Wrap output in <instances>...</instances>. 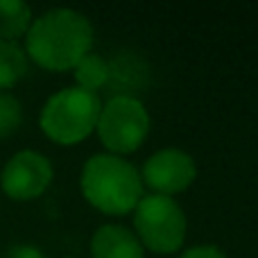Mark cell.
<instances>
[{
  "mask_svg": "<svg viewBox=\"0 0 258 258\" xmlns=\"http://www.w3.org/2000/svg\"><path fill=\"white\" fill-rule=\"evenodd\" d=\"M32 9L21 0H0V41H14L27 34Z\"/></svg>",
  "mask_w": 258,
  "mask_h": 258,
  "instance_id": "9",
  "label": "cell"
},
{
  "mask_svg": "<svg viewBox=\"0 0 258 258\" xmlns=\"http://www.w3.org/2000/svg\"><path fill=\"white\" fill-rule=\"evenodd\" d=\"M73 71H75L77 86L84 89V91H89V93H95L98 89H102V86L109 82V77H111V68H109V63L104 61L100 54H91V52L86 54Z\"/></svg>",
  "mask_w": 258,
  "mask_h": 258,
  "instance_id": "11",
  "label": "cell"
},
{
  "mask_svg": "<svg viewBox=\"0 0 258 258\" xmlns=\"http://www.w3.org/2000/svg\"><path fill=\"white\" fill-rule=\"evenodd\" d=\"M138 242L154 254H174L186 240V215L165 195H147L134 209Z\"/></svg>",
  "mask_w": 258,
  "mask_h": 258,
  "instance_id": "4",
  "label": "cell"
},
{
  "mask_svg": "<svg viewBox=\"0 0 258 258\" xmlns=\"http://www.w3.org/2000/svg\"><path fill=\"white\" fill-rule=\"evenodd\" d=\"M82 192L93 209L107 215H127L143 200L138 170L116 154H95L84 163Z\"/></svg>",
  "mask_w": 258,
  "mask_h": 258,
  "instance_id": "2",
  "label": "cell"
},
{
  "mask_svg": "<svg viewBox=\"0 0 258 258\" xmlns=\"http://www.w3.org/2000/svg\"><path fill=\"white\" fill-rule=\"evenodd\" d=\"M27 73V54L14 41H0V91L12 89Z\"/></svg>",
  "mask_w": 258,
  "mask_h": 258,
  "instance_id": "10",
  "label": "cell"
},
{
  "mask_svg": "<svg viewBox=\"0 0 258 258\" xmlns=\"http://www.w3.org/2000/svg\"><path fill=\"white\" fill-rule=\"evenodd\" d=\"M93 45V27L73 9H52L32 21L25 34V50L34 63L45 71H71Z\"/></svg>",
  "mask_w": 258,
  "mask_h": 258,
  "instance_id": "1",
  "label": "cell"
},
{
  "mask_svg": "<svg viewBox=\"0 0 258 258\" xmlns=\"http://www.w3.org/2000/svg\"><path fill=\"white\" fill-rule=\"evenodd\" d=\"M197 177L195 159L190 154L181 150H159L156 154H152L143 165V177L141 181L145 183L150 190H154L152 195H177L183 192Z\"/></svg>",
  "mask_w": 258,
  "mask_h": 258,
  "instance_id": "7",
  "label": "cell"
},
{
  "mask_svg": "<svg viewBox=\"0 0 258 258\" xmlns=\"http://www.w3.org/2000/svg\"><path fill=\"white\" fill-rule=\"evenodd\" d=\"M98 136L113 154H129L143 145L150 132V116L141 100L132 95H118L102 107L98 118Z\"/></svg>",
  "mask_w": 258,
  "mask_h": 258,
  "instance_id": "5",
  "label": "cell"
},
{
  "mask_svg": "<svg viewBox=\"0 0 258 258\" xmlns=\"http://www.w3.org/2000/svg\"><path fill=\"white\" fill-rule=\"evenodd\" d=\"M21 120H23L21 102L9 93H0V138L16 132L21 127Z\"/></svg>",
  "mask_w": 258,
  "mask_h": 258,
  "instance_id": "12",
  "label": "cell"
},
{
  "mask_svg": "<svg viewBox=\"0 0 258 258\" xmlns=\"http://www.w3.org/2000/svg\"><path fill=\"white\" fill-rule=\"evenodd\" d=\"M93 258H145L143 245L129 229L120 224H104L91 240Z\"/></svg>",
  "mask_w": 258,
  "mask_h": 258,
  "instance_id": "8",
  "label": "cell"
},
{
  "mask_svg": "<svg viewBox=\"0 0 258 258\" xmlns=\"http://www.w3.org/2000/svg\"><path fill=\"white\" fill-rule=\"evenodd\" d=\"M52 181V165L43 154L23 150L5 163L0 174V186L9 200L30 202L43 195Z\"/></svg>",
  "mask_w": 258,
  "mask_h": 258,
  "instance_id": "6",
  "label": "cell"
},
{
  "mask_svg": "<svg viewBox=\"0 0 258 258\" xmlns=\"http://www.w3.org/2000/svg\"><path fill=\"white\" fill-rule=\"evenodd\" d=\"M5 258H45L41 254L36 247H30V245H18V247H12V249L7 251V256Z\"/></svg>",
  "mask_w": 258,
  "mask_h": 258,
  "instance_id": "14",
  "label": "cell"
},
{
  "mask_svg": "<svg viewBox=\"0 0 258 258\" xmlns=\"http://www.w3.org/2000/svg\"><path fill=\"white\" fill-rule=\"evenodd\" d=\"M181 258H227V256L213 245H200V247H190L188 251H183Z\"/></svg>",
  "mask_w": 258,
  "mask_h": 258,
  "instance_id": "13",
  "label": "cell"
},
{
  "mask_svg": "<svg viewBox=\"0 0 258 258\" xmlns=\"http://www.w3.org/2000/svg\"><path fill=\"white\" fill-rule=\"evenodd\" d=\"M100 111L102 104L98 95L80 86H71L54 93L45 102L41 111V129L59 145H77L91 136L98 125Z\"/></svg>",
  "mask_w": 258,
  "mask_h": 258,
  "instance_id": "3",
  "label": "cell"
}]
</instances>
